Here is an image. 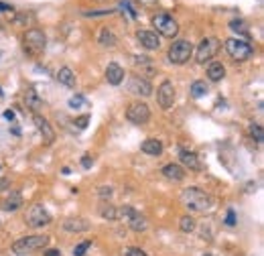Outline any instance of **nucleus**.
Instances as JSON below:
<instances>
[{
  "label": "nucleus",
  "instance_id": "1",
  "mask_svg": "<svg viewBox=\"0 0 264 256\" xmlns=\"http://www.w3.org/2000/svg\"><path fill=\"white\" fill-rule=\"evenodd\" d=\"M181 203L189 211H207V209H211L213 199L207 191H203L199 187H187L181 191Z\"/></svg>",
  "mask_w": 264,
  "mask_h": 256
},
{
  "label": "nucleus",
  "instance_id": "2",
  "mask_svg": "<svg viewBox=\"0 0 264 256\" xmlns=\"http://www.w3.org/2000/svg\"><path fill=\"white\" fill-rule=\"evenodd\" d=\"M49 240H51V238L45 236V234L23 236V238H19V240L13 242L11 250H13V254H17V256H25V254H31V252H37V250L45 248V246L49 244Z\"/></svg>",
  "mask_w": 264,
  "mask_h": 256
},
{
  "label": "nucleus",
  "instance_id": "3",
  "mask_svg": "<svg viewBox=\"0 0 264 256\" xmlns=\"http://www.w3.org/2000/svg\"><path fill=\"white\" fill-rule=\"evenodd\" d=\"M193 55V43L189 39H177L173 41V45L169 47L167 51V59L173 63V65H183L191 59Z\"/></svg>",
  "mask_w": 264,
  "mask_h": 256
},
{
  "label": "nucleus",
  "instance_id": "4",
  "mask_svg": "<svg viewBox=\"0 0 264 256\" xmlns=\"http://www.w3.org/2000/svg\"><path fill=\"white\" fill-rule=\"evenodd\" d=\"M118 220H124L132 232H145V230L149 228L147 218H145L141 211H137L132 205H122V207H118Z\"/></svg>",
  "mask_w": 264,
  "mask_h": 256
},
{
  "label": "nucleus",
  "instance_id": "5",
  "mask_svg": "<svg viewBox=\"0 0 264 256\" xmlns=\"http://www.w3.org/2000/svg\"><path fill=\"white\" fill-rule=\"evenodd\" d=\"M224 47H226L228 55H230L234 61H238V63H242V61L250 59V57H252V53H254V47H252L248 41H244V39H238V37H232V39H228Z\"/></svg>",
  "mask_w": 264,
  "mask_h": 256
},
{
  "label": "nucleus",
  "instance_id": "6",
  "mask_svg": "<svg viewBox=\"0 0 264 256\" xmlns=\"http://www.w3.org/2000/svg\"><path fill=\"white\" fill-rule=\"evenodd\" d=\"M23 43H25V51L31 53V55H41L47 47V35L41 31V29H29L23 37Z\"/></svg>",
  "mask_w": 264,
  "mask_h": 256
},
{
  "label": "nucleus",
  "instance_id": "7",
  "mask_svg": "<svg viewBox=\"0 0 264 256\" xmlns=\"http://www.w3.org/2000/svg\"><path fill=\"white\" fill-rule=\"evenodd\" d=\"M153 27L157 29V35H161V37L173 39V37L179 35V23H177L171 15H167V13L155 15V17H153Z\"/></svg>",
  "mask_w": 264,
  "mask_h": 256
},
{
  "label": "nucleus",
  "instance_id": "8",
  "mask_svg": "<svg viewBox=\"0 0 264 256\" xmlns=\"http://www.w3.org/2000/svg\"><path fill=\"white\" fill-rule=\"evenodd\" d=\"M219 49H222V41H219V39H215V37H205V39H201L199 45H197V51H195L197 63L211 61Z\"/></svg>",
  "mask_w": 264,
  "mask_h": 256
},
{
  "label": "nucleus",
  "instance_id": "9",
  "mask_svg": "<svg viewBox=\"0 0 264 256\" xmlns=\"http://www.w3.org/2000/svg\"><path fill=\"white\" fill-rule=\"evenodd\" d=\"M126 120L132 122V124H137V126H143V124H147L151 120V108L141 100L132 102L126 108Z\"/></svg>",
  "mask_w": 264,
  "mask_h": 256
},
{
  "label": "nucleus",
  "instance_id": "10",
  "mask_svg": "<svg viewBox=\"0 0 264 256\" xmlns=\"http://www.w3.org/2000/svg\"><path fill=\"white\" fill-rule=\"evenodd\" d=\"M25 220H27V224H29L31 228H45V226L51 224V214L47 211L45 205L35 203V205H31V207L27 209Z\"/></svg>",
  "mask_w": 264,
  "mask_h": 256
},
{
  "label": "nucleus",
  "instance_id": "11",
  "mask_svg": "<svg viewBox=\"0 0 264 256\" xmlns=\"http://www.w3.org/2000/svg\"><path fill=\"white\" fill-rule=\"evenodd\" d=\"M175 86L169 81V79H165L159 88H157V102H159V106L163 108V110H169V108H173V104H175Z\"/></svg>",
  "mask_w": 264,
  "mask_h": 256
},
{
  "label": "nucleus",
  "instance_id": "12",
  "mask_svg": "<svg viewBox=\"0 0 264 256\" xmlns=\"http://www.w3.org/2000/svg\"><path fill=\"white\" fill-rule=\"evenodd\" d=\"M128 90H130V94H135V96L149 98L153 94V83L147 77H143V75H135V77H130Z\"/></svg>",
  "mask_w": 264,
  "mask_h": 256
},
{
  "label": "nucleus",
  "instance_id": "13",
  "mask_svg": "<svg viewBox=\"0 0 264 256\" xmlns=\"http://www.w3.org/2000/svg\"><path fill=\"white\" fill-rule=\"evenodd\" d=\"M33 120H35L37 131H39V133H41V137H43V143H45V145L55 143V128L51 126V122H49L45 116H41V114H35V116H33Z\"/></svg>",
  "mask_w": 264,
  "mask_h": 256
},
{
  "label": "nucleus",
  "instance_id": "14",
  "mask_svg": "<svg viewBox=\"0 0 264 256\" xmlns=\"http://www.w3.org/2000/svg\"><path fill=\"white\" fill-rule=\"evenodd\" d=\"M137 39H139V43H141L145 49H149V51H155V49L161 47V37H159L155 31L143 29V31L137 33Z\"/></svg>",
  "mask_w": 264,
  "mask_h": 256
},
{
  "label": "nucleus",
  "instance_id": "15",
  "mask_svg": "<svg viewBox=\"0 0 264 256\" xmlns=\"http://www.w3.org/2000/svg\"><path fill=\"white\" fill-rule=\"evenodd\" d=\"M61 228H63L65 232L79 234V232H87V230L92 228V224H90V220H85V218H67V220H63Z\"/></svg>",
  "mask_w": 264,
  "mask_h": 256
},
{
  "label": "nucleus",
  "instance_id": "16",
  "mask_svg": "<svg viewBox=\"0 0 264 256\" xmlns=\"http://www.w3.org/2000/svg\"><path fill=\"white\" fill-rule=\"evenodd\" d=\"M179 159H181V165L187 167L189 171H199L201 169V163H199L197 155L193 151H189V149H181L179 151Z\"/></svg>",
  "mask_w": 264,
  "mask_h": 256
},
{
  "label": "nucleus",
  "instance_id": "17",
  "mask_svg": "<svg viewBox=\"0 0 264 256\" xmlns=\"http://www.w3.org/2000/svg\"><path fill=\"white\" fill-rule=\"evenodd\" d=\"M0 207L5 211H17L19 207H23V195L19 191H9V195L0 201Z\"/></svg>",
  "mask_w": 264,
  "mask_h": 256
},
{
  "label": "nucleus",
  "instance_id": "18",
  "mask_svg": "<svg viewBox=\"0 0 264 256\" xmlns=\"http://www.w3.org/2000/svg\"><path fill=\"white\" fill-rule=\"evenodd\" d=\"M124 69L118 65V63H110L108 67H106V81L110 83V86H120L122 81H124Z\"/></svg>",
  "mask_w": 264,
  "mask_h": 256
},
{
  "label": "nucleus",
  "instance_id": "19",
  "mask_svg": "<svg viewBox=\"0 0 264 256\" xmlns=\"http://www.w3.org/2000/svg\"><path fill=\"white\" fill-rule=\"evenodd\" d=\"M163 175H165L167 179H171V181H183L187 173H185V169H183L181 165H177V163H169V165L163 167Z\"/></svg>",
  "mask_w": 264,
  "mask_h": 256
},
{
  "label": "nucleus",
  "instance_id": "20",
  "mask_svg": "<svg viewBox=\"0 0 264 256\" xmlns=\"http://www.w3.org/2000/svg\"><path fill=\"white\" fill-rule=\"evenodd\" d=\"M141 151L145 155H151V157H159L163 153V143L159 139H147L143 145H141Z\"/></svg>",
  "mask_w": 264,
  "mask_h": 256
},
{
  "label": "nucleus",
  "instance_id": "21",
  "mask_svg": "<svg viewBox=\"0 0 264 256\" xmlns=\"http://www.w3.org/2000/svg\"><path fill=\"white\" fill-rule=\"evenodd\" d=\"M25 104H27V108L33 110L35 114L43 108V100L39 98V94H37L35 90H27V92H25Z\"/></svg>",
  "mask_w": 264,
  "mask_h": 256
},
{
  "label": "nucleus",
  "instance_id": "22",
  "mask_svg": "<svg viewBox=\"0 0 264 256\" xmlns=\"http://www.w3.org/2000/svg\"><path fill=\"white\" fill-rule=\"evenodd\" d=\"M207 77H209L211 81H222V79L226 77V67H224L219 61H211V63L207 65Z\"/></svg>",
  "mask_w": 264,
  "mask_h": 256
},
{
  "label": "nucleus",
  "instance_id": "23",
  "mask_svg": "<svg viewBox=\"0 0 264 256\" xmlns=\"http://www.w3.org/2000/svg\"><path fill=\"white\" fill-rule=\"evenodd\" d=\"M98 41H100V45H102V47H116V45H118V37H116V35H114V31H112V29H108V27H104V29L100 31Z\"/></svg>",
  "mask_w": 264,
  "mask_h": 256
},
{
  "label": "nucleus",
  "instance_id": "24",
  "mask_svg": "<svg viewBox=\"0 0 264 256\" xmlns=\"http://www.w3.org/2000/svg\"><path fill=\"white\" fill-rule=\"evenodd\" d=\"M57 81L65 88H73L75 86V73L71 71V67H61L57 71Z\"/></svg>",
  "mask_w": 264,
  "mask_h": 256
},
{
  "label": "nucleus",
  "instance_id": "25",
  "mask_svg": "<svg viewBox=\"0 0 264 256\" xmlns=\"http://www.w3.org/2000/svg\"><path fill=\"white\" fill-rule=\"evenodd\" d=\"M98 214H100V218H104V220H118V207L116 205H112V203H102L100 207H98Z\"/></svg>",
  "mask_w": 264,
  "mask_h": 256
},
{
  "label": "nucleus",
  "instance_id": "26",
  "mask_svg": "<svg viewBox=\"0 0 264 256\" xmlns=\"http://www.w3.org/2000/svg\"><path fill=\"white\" fill-rule=\"evenodd\" d=\"M205 94H207V83H205V81L197 79V81L191 83V96H193V98H203Z\"/></svg>",
  "mask_w": 264,
  "mask_h": 256
},
{
  "label": "nucleus",
  "instance_id": "27",
  "mask_svg": "<svg viewBox=\"0 0 264 256\" xmlns=\"http://www.w3.org/2000/svg\"><path fill=\"white\" fill-rule=\"evenodd\" d=\"M179 230L185 232V234L193 232V230H195V220H193L191 216H181V218H179Z\"/></svg>",
  "mask_w": 264,
  "mask_h": 256
},
{
  "label": "nucleus",
  "instance_id": "28",
  "mask_svg": "<svg viewBox=\"0 0 264 256\" xmlns=\"http://www.w3.org/2000/svg\"><path fill=\"white\" fill-rule=\"evenodd\" d=\"M250 135L254 137V141H256L258 145L264 143V133H262V126H260V124H256V122L250 124Z\"/></svg>",
  "mask_w": 264,
  "mask_h": 256
},
{
  "label": "nucleus",
  "instance_id": "29",
  "mask_svg": "<svg viewBox=\"0 0 264 256\" xmlns=\"http://www.w3.org/2000/svg\"><path fill=\"white\" fill-rule=\"evenodd\" d=\"M230 29L236 31V33H240V35H244V37L250 35L248 29H246V23H244V21H232V23H230Z\"/></svg>",
  "mask_w": 264,
  "mask_h": 256
},
{
  "label": "nucleus",
  "instance_id": "30",
  "mask_svg": "<svg viewBox=\"0 0 264 256\" xmlns=\"http://www.w3.org/2000/svg\"><path fill=\"white\" fill-rule=\"evenodd\" d=\"M90 246H92V240H83V242H79V244L73 248V256H83V254L87 252Z\"/></svg>",
  "mask_w": 264,
  "mask_h": 256
},
{
  "label": "nucleus",
  "instance_id": "31",
  "mask_svg": "<svg viewBox=\"0 0 264 256\" xmlns=\"http://www.w3.org/2000/svg\"><path fill=\"white\" fill-rule=\"evenodd\" d=\"M114 13H116L114 9H108V11H85L83 17H92V19H96V17H108V15H114Z\"/></svg>",
  "mask_w": 264,
  "mask_h": 256
},
{
  "label": "nucleus",
  "instance_id": "32",
  "mask_svg": "<svg viewBox=\"0 0 264 256\" xmlns=\"http://www.w3.org/2000/svg\"><path fill=\"white\" fill-rule=\"evenodd\" d=\"M124 256H149V254L137 246H128V248H124Z\"/></svg>",
  "mask_w": 264,
  "mask_h": 256
},
{
  "label": "nucleus",
  "instance_id": "33",
  "mask_svg": "<svg viewBox=\"0 0 264 256\" xmlns=\"http://www.w3.org/2000/svg\"><path fill=\"white\" fill-rule=\"evenodd\" d=\"M87 122H90V116H79V118H75V126L79 128V131H83V128L87 126Z\"/></svg>",
  "mask_w": 264,
  "mask_h": 256
},
{
  "label": "nucleus",
  "instance_id": "34",
  "mask_svg": "<svg viewBox=\"0 0 264 256\" xmlns=\"http://www.w3.org/2000/svg\"><path fill=\"white\" fill-rule=\"evenodd\" d=\"M92 165H94V159H92L90 155H83V157H81V167H83V169H90Z\"/></svg>",
  "mask_w": 264,
  "mask_h": 256
},
{
  "label": "nucleus",
  "instance_id": "35",
  "mask_svg": "<svg viewBox=\"0 0 264 256\" xmlns=\"http://www.w3.org/2000/svg\"><path fill=\"white\" fill-rule=\"evenodd\" d=\"M98 195H100V197H112V187H100V189H98Z\"/></svg>",
  "mask_w": 264,
  "mask_h": 256
},
{
  "label": "nucleus",
  "instance_id": "36",
  "mask_svg": "<svg viewBox=\"0 0 264 256\" xmlns=\"http://www.w3.org/2000/svg\"><path fill=\"white\" fill-rule=\"evenodd\" d=\"M226 224H228V226H236V214H234V209H228V218H226Z\"/></svg>",
  "mask_w": 264,
  "mask_h": 256
},
{
  "label": "nucleus",
  "instance_id": "37",
  "mask_svg": "<svg viewBox=\"0 0 264 256\" xmlns=\"http://www.w3.org/2000/svg\"><path fill=\"white\" fill-rule=\"evenodd\" d=\"M79 104H83V100H81V98H71V100H69V106H71V108H77Z\"/></svg>",
  "mask_w": 264,
  "mask_h": 256
},
{
  "label": "nucleus",
  "instance_id": "38",
  "mask_svg": "<svg viewBox=\"0 0 264 256\" xmlns=\"http://www.w3.org/2000/svg\"><path fill=\"white\" fill-rule=\"evenodd\" d=\"M45 256H61V250L51 248V250H47V252H45Z\"/></svg>",
  "mask_w": 264,
  "mask_h": 256
},
{
  "label": "nucleus",
  "instance_id": "39",
  "mask_svg": "<svg viewBox=\"0 0 264 256\" xmlns=\"http://www.w3.org/2000/svg\"><path fill=\"white\" fill-rule=\"evenodd\" d=\"M9 187V179H0V191Z\"/></svg>",
  "mask_w": 264,
  "mask_h": 256
},
{
  "label": "nucleus",
  "instance_id": "40",
  "mask_svg": "<svg viewBox=\"0 0 264 256\" xmlns=\"http://www.w3.org/2000/svg\"><path fill=\"white\" fill-rule=\"evenodd\" d=\"M141 5H147V7H151V5H157V0H139Z\"/></svg>",
  "mask_w": 264,
  "mask_h": 256
},
{
  "label": "nucleus",
  "instance_id": "41",
  "mask_svg": "<svg viewBox=\"0 0 264 256\" xmlns=\"http://www.w3.org/2000/svg\"><path fill=\"white\" fill-rule=\"evenodd\" d=\"M5 118H7V120H13V118H15V112H13V110L5 112Z\"/></svg>",
  "mask_w": 264,
  "mask_h": 256
},
{
  "label": "nucleus",
  "instance_id": "42",
  "mask_svg": "<svg viewBox=\"0 0 264 256\" xmlns=\"http://www.w3.org/2000/svg\"><path fill=\"white\" fill-rule=\"evenodd\" d=\"M98 3H108V0H98Z\"/></svg>",
  "mask_w": 264,
  "mask_h": 256
}]
</instances>
